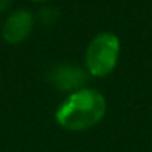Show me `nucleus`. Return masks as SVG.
<instances>
[{"label": "nucleus", "mask_w": 152, "mask_h": 152, "mask_svg": "<svg viewBox=\"0 0 152 152\" xmlns=\"http://www.w3.org/2000/svg\"><path fill=\"white\" fill-rule=\"evenodd\" d=\"M88 72L72 63H63L54 66L49 73H48V79L54 88L58 91H66V93H75L78 90L85 88V84L88 81Z\"/></svg>", "instance_id": "nucleus-3"}, {"label": "nucleus", "mask_w": 152, "mask_h": 152, "mask_svg": "<svg viewBox=\"0 0 152 152\" xmlns=\"http://www.w3.org/2000/svg\"><path fill=\"white\" fill-rule=\"evenodd\" d=\"M12 3V0H0V14L5 12Z\"/></svg>", "instance_id": "nucleus-6"}, {"label": "nucleus", "mask_w": 152, "mask_h": 152, "mask_svg": "<svg viewBox=\"0 0 152 152\" xmlns=\"http://www.w3.org/2000/svg\"><path fill=\"white\" fill-rule=\"evenodd\" d=\"M33 24H34L33 15L26 9H18L6 18L2 28V36L11 45L21 43L30 36Z\"/></svg>", "instance_id": "nucleus-4"}, {"label": "nucleus", "mask_w": 152, "mask_h": 152, "mask_svg": "<svg viewBox=\"0 0 152 152\" xmlns=\"http://www.w3.org/2000/svg\"><path fill=\"white\" fill-rule=\"evenodd\" d=\"M106 99L96 88H82L69 94L55 112V121L69 131H85L96 127L106 115Z\"/></svg>", "instance_id": "nucleus-1"}, {"label": "nucleus", "mask_w": 152, "mask_h": 152, "mask_svg": "<svg viewBox=\"0 0 152 152\" xmlns=\"http://www.w3.org/2000/svg\"><path fill=\"white\" fill-rule=\"evenodd\" d=\"M36 2H42V0H36Z\"/></svg>", "instance_id": "nucleus-7"}, {"label": "nucleus", "mask_w": 152, "mask_h": 152, "mask_svg": "<svg viewBox=\"0 0 152 152\" xmlns=\"http://www.w3.org/2000/svg\"><path fill=\"white\" fill-rule=\"evenodd\" d=\"M121 42L110 31L99 33L87 46L85 70L94 78H106L118 66Z\"/></svg>", "instance_id": "nucleus-2"}, {"label": "nucleus", "mask_w": 152, "mask_h": 152, "mask_svg": "<svg viewBox=\"0 0 152 152\" xmlns=\"http://www.w3.org/2000/svg\"><path fill=\"white\" fill-rule=\"evenodd\" d=\"M57 15H58V12L55 9H52V8H45V9L40 11V20H42V23H52L57 18Z\"/></svg>", "instance_id": "nucleus-5"}]
</instances>
